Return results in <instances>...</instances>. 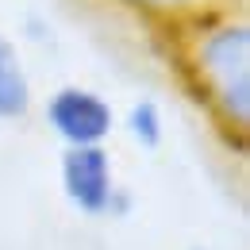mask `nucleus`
<instances>
[{"label": "nucleus", "mask_w": 250, "mask_h": 250, "mask_svg": "<svg viewBox=\"0 0 250 250\" xmlns=\"http://www.w3.org/2000/svg\"><path fill=\"white\" fill-rule=\"evenodd\" d=\"M31 77L23 69V58L16 50V42L0 31V124L23 120L31 112Z\"/></svg>", "instance_id": "4"}, {"label": "nucleus", "mask_w": 250, "mask_h": 250, "mask_svg": "<svg viewBox=\"0 0 250 250\" xmlns=\"http://www.w3.org/2000/svg\"><path fill=\"white\" fill-rule=\"evenodd\" d=\"M50 131L62 139L65 146H104L108 135L116 131V112L108 96L85 85H62L46 96L42 108Z\"/></svg>", "instance_id": "2"}, {"label": "nucleus", "mask_w": 250, "mask_h": 250, "mask_svg": "<svg viewBox=\"0 0 250 250\" xmlns=\"http://www.w3.org/2000/svg\"><path fill=\"white\" fill-rule=\"evenodd\" d=\"M127 131H131V139H135L139 146L158 150V143H162V131H166L162 108H158L154 100H135V104L127 108Z\"/></svg>", "instance_id": "5"}, {"label": "nucleus", "mask_w": 250, "mask_h": 250, "mask_svg": "<svg viewBox=\"0 0 250 250\" xmlns=\"http://www.w3.org/2000/svg\"><path fill=\"white\" fill-rule=\"evenodd\" d=\"M173 27V62L192 100L235 146L250 127V23L243 12H200L188 4L162 20Z\"/></svg>", "instance_id": "1"}, {"label": "nucleus", "mask_w": 250, "mask_h": 250, "mask_svg": "<svg viewBox=\"0 0 250 250\" xmlns=\"http://www.w3.org/2000/svg\"><path fill=\"white\" fill-rule=\"evenodd\" d=\"M108 4H120V8H127V12L150 16V20H166V16L181 12V8H188V4H196V0H108Z\"/></svg>", "instance_id": "6"}, {"label": "nucleus", "mask_w": 250, "mask_h": 250, "mask_svg": "<svg viewBox=\"0 0 250 250\" xmlns=\"http://www.w3.org/2000/svg\"><path fill=\"white\" fill-rule=\"evenodd\" d=\"M62 192L81 216H108L116 204H124V192L116 188L112 154L104 146H65L62 150Z\"/></svg>", "instance_id": "3"}]
</instances>
